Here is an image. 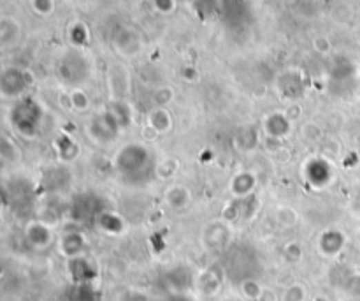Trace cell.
<instances>
[{
    "label": "cell",
    "instance_id": "obj_1",
    "mask_svg": "<svg viewBox=\"0 0 360 301\" xmlns=\"http://www.w3.org/2000/svg\"><path fill=\"white\" fill-rule=\"evenodd\" d=\"M151 161V155H150V150L144 148L141 145H128L125 148L120 150V153L117 155V164L118 171L123 173L125 176H132L136 175V173L143 171V169L148 168Z\"/></svg>",
    "mask_w": 360,
    "mask_h": 301
},
{
    "label": "cell",
    "instance_id": "obj_2",
    "mask_svg": "<svg viewBox=\"0 0 360 301\" xmlns=\"http://www.w3.org/2000/svg\"><path fill=\"white\" fill-rule=\"evenodd\" d=\"M41 110L39 106L32 101H21L12 108V126H16L18 133L32 137L39 127Z\"/></svg>",
    "mask_w": 360,
    "mask_h": 301
},
{
    "label": "cell",
    "instance_id": "obj_3",
    "mask_svg": "<svg viewBox=\"0 0 360 301\" xmlns=\"http://www.w3.org/2000/svg\"><path fill=\"white\" fill-rule=\"evenodd\" d=\"M118 130H120V124L117 122V118L112 117L111 111L95 118L90 126V134L93 136V139L101 141V143H109L111 139H114Z\"/></svg>",
    "mask_w": 360,
    "mask_h": 301
},
{
    "label": "cell",
    "instance_id": "obj_4",
    "mask_svg": "<svg viewBox=\"0 0 360 301\" xmlns=\"http://www.w3.org/2000/svg\"><path fill=\"white\" fill-rule=\"evenodd\" d=\"M263 129H266V134L272 139H279V137H285L288 133H290V120H288L285 115L274 113L271 115L269 118H266L263 122Z\"/></svg>",
    "mask_w": 360,
    "mask_h": 301
},
{
    "label": "cell",
    "instance_id": "obj_5",
    "mask_svg": "<svg viewBox=\"0 0 360 301\" xmlns=\"http://www.w3.org/2000/svg\"><path fill=\"white\" fill-rule=\"evenodd\" d=\"M27 242L30 243L32 246L35 249H44V246L50 245L51 242V231L50 227L43 222H32L30 226L27 227Z\"/></svg>",
    "mask_w": 360,
    "mask_h": 301
},
{
    "label": "cell",
    "instance_id": "obj_6",
    "mask_svg": "<svg viewBox=\"0 0 360 301\" xmlns=\"http://www.w3.org/2000/svg\"><path fill=\"white\" fill-rule=\"evenodd\" d=\"M320 251L326 255H336L345 245V236L339 231H326L320 236Z\"/></svg>",
    "mask_w": 360,
    "mask_h": 301
},
{
    "label": "cell",
    "instance_id": "obj_7",
    "mask_svg": "<svg viewBox=\"0 0 360 301\" xmlns=\"http://www.w3.org/2000/svg\"><path fill=\"white\" fill-rule=\"evenodd\" d=\"M60 246H62V252L67 255V258H79V255L83 254V251H85L86 246V242L85 238H83L79 233H69V235L63 236L62 243H60Z\"/></svg>",
    "mask_w": 360,
    "mask_h": 301
},
{
    "label": "cell",
    "instance_id": "obj_8",
    "mask_svg": "<svg viewBox=\"0 0 360 301\" xmlns=\"http://www.w3.org/2000/svg\"><path fill=\"white\" fill-rule=\"evenodd\" d=\"M97 224L106 233H109V235H120L125 229L123 219L118 217L117 213H112V211H104V213H101V215L97 217Z\"/></svg>",
    "mask_w": 360,
    "mask_h": 301
},
{
    "label": "cell",
    "instance_id": "obj_9",
    "mask_svg": "<svg viewBox=\"0 0 360 301\" xmlns=\"http://www.w3.org/2000/svg\"><path fill=\"white\" fill-rule=\"evenodd\" d=\"M148 124L155 133H166V130L170 129L172 126V118H170L169 111L166 108H155V110L150 113V118H148Z\"/></svg>",
    "mask_w": 360,
    "mask_h": 301
},
{
    "label": "cell",
    "instance_id": "obj_10",
    "mask_svg": "<svg viewBox=\"0 0 360 301\" xmlns=\"http://www.w3.org/2000/svg\"><path fill=\"white\" fill-rule=\"evenodd\" d=\"M253 188H255V176L252 173H241L232 180V192L237 197L248 196Z\"/></svg>",
    "mask_w": 360,
    "mask_h": 301
},
{
    "label": "cell",
    "instance_id": "obj_11",
    "mask_svg": "<svg viewBox=\"0 0 360 301\" xmlns=\"http://www.w3.org/2000/svg\"><path fill=\"white\" fill-rule=\"evenodd\" d=\"M188 191L183 187H170L169 191L166 192V200L167 203L170 204V206L174 208H183L186 204V201H188Z\"/></svg>",
    "mask_w": 360,
    "mask_h": 301
},
{
    "label": "cell",
    "instance_id": "obj_12",
    "mask_svg": "<svg viewBox=\"0 0 360 301\" xmlns=\"http://www.w3.org/2000/svg\"><path fill=\"white\" fill-rule=\"evenodd\" d=\"M241 291H243V294L246 298H250V300H259V298H262L263 291L262 287H260V284L257 280H244L243 284H241Z\"/></svg>",
    "mask_w": 360,
    "mask_h": 301
},
{
    "label": "cell",
    "instance_id": "obj_13",
    "mask_svg": "<svg viewBox=\"0 0 360 301\" xmlns=\"http://www.w3.org/2000/svg\"><path fill=\"white\" fill-rule=\"evenodd\" d=\"M70 106H72V110L76 111H86L90 108L88 95L81 90H74L72 94H70Z\"/></svg>",
    "mask_w": 360,
    "mask_h": 301
},
{
    "label": "cell",
    "instance_id": "obj_14",
    "mask_svg": "<svg viewBox=\"0 0 360 301\" xmlns=\"http://www.w3.org/2000/svg\"><path fill=\"white\" fill-rule=\"evenodd\" d=\"M306 300V291L304 287L294 284V286L288 287L285 293H283V301H304Z\"/></svg>",
    "mask_w": 360,
    "mask_h": 301
},
{
    "label": "cell",
    "instance_id": "obj_15",
    "mask_svg": "<svg viewBox=\"0 0 360 301\" xmlns=\"http://www.w3.org/2000/svg\"><path fill=\"white\" fill-rule=\"evenodd\" d=\"M170 101H172V88H169V86L159 88V90L153 94V102L157 104V108H166Z\"/></svg>",
    "mask_w": 360,
    "mask_h": 301
},
{
    "label": "cell",
    "instance_id": "obj_16",
    "mask_svg": "<svg viewBox=\"0 0 360 301\" xmlns=\"http://www.w3.org/2000/svg\"><path fill=\"white\" fill-rule=\"evenodd\" d=\"M278 220L279 224H283V226H294L295 222H297V213H295L292 208H281V210H278Z\"/></svg>",
    "mask_w": 360,
    "mask_h": 301
},
{
    "label": "cell",
    "instance_id": "obj_17",
    "mask_svg": "<svg viewBox=\"0 0 360 301\" xmlns=\"http://www.w3.org/2000/svg\"><path fill=\"white\" fill-rule=\"evenodd\" d=\"M70 37H72V41L76 44H85L86 41H88V30H86L85 25L81 23L74 25L72 30H70Z\"/></svg>",
    "mask_w": 360,
    "mask_h": 301
},
{
    "label": "cell",
    "instance_id": "obj_18",
    "mask_svg": "<svg viewBox=\"0 0 360 301\" xmlns=\"http://www.w3.org/2000/svg\"><path fill=\"white\" fill-rule=\"evenodd\" d=\"M285 254H287V258L290 259V261H299L302 255L301 245H297V243H288V245L285 246Z\"/></svg>",
    "mask_w": 360,
    "mask_h": 301
},
{
    "label": "cell",
    "instance_id": "obj_19",
    "mask_svg": "<svg viewBox=\"0 0 360 301\" xmlns=\"http://www.w3.org/2000/svg\"><path fill=\"white\" fill-rule=\"evenodd\" d=\"M34 8L41 14H50L53 11V0H34Z\"/></svg>",
    "mask_w": 360,
    "mask_h": 301
},
{
    "label": "cell",
    "instance_id": "obj_20",
    "mask_svg": "<svg viewBox=\"0 0 360 301\" xmlns=\"http://www.w3.org/2000/svg\"><path fill=\"white\" fill-rule=\"evenodd\" d=\"M302 134H304L306 139H318L320 137V127L314 126V124H308V126L302 127Z\"/></svg>",
    "mask_w": 360,
    "mask_h": 301
},
{
    "label": "cell",
    "instance_id": "obj_21",
    "mask_svg": "<svg viewBox=\"0 0 360 301\" xmlns=\"http://www.w3.org/2000/svg\"><path fill=\"white\" fill-rule=\"evenodd\" d=\"M174 0H155V8L162 12H170L174 9Z\"/></svg>",
    "mask_w": 360,
    "mask_h": 301
}]
</instances>
